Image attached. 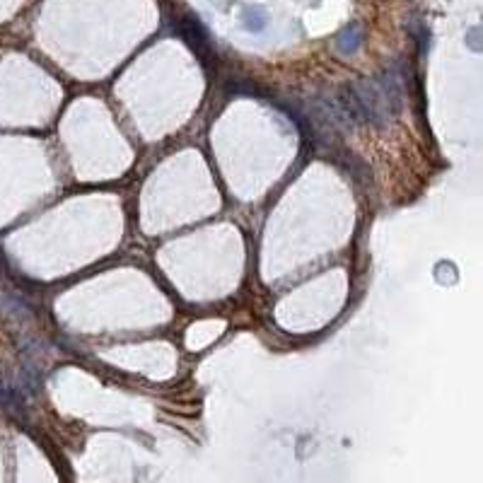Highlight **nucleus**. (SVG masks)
Wrapping results in <instances>:
<instances>
[{"label":"nucleus","instance_id":"f257e3e1","mask_svg":"<svg viewBox=\"0 0 483 483\" xmlns=\"http://www.w3.org/2000/svg\"><path fill=\"white\" fill-rule=\"evenodd\" d=\"M179 34H182V39L186 41V44L201 56L203 63H206L208 54H211V36H208L206 27L201 25V20L193 15H184L182 22H179Z\"/></svg>","mask_w":483,"mask_h":483},{"label":"nucleus","instance_id":"f03ea898","mask_svg":"<svg viewBox=\"0 0 483 483\" xmlns=\"http://www.w3.org/2000/svg\"><path fill=\"white\" fill-rule=\"evenodd\" d=\"M360 41H363V34H360V27H358V25L345 27V30L341 32V36H339V49L343 51V54H353V51L360 46Z\"/></svg>","mask_w":483,"mask_h":483},{"label":"nucleus","instance_id":"7ed1b4c3","mask_svg":"<svg viewBox=\"0 0 483 483\" xmlns=\"http://www.w3.org/2000/svg\"><path fill=\"white\" fill-rule=\"evenodd\" d=\"M244 27H247L249 32H261L264 27H266V12H264L261 8H249V10L244 12Z\"/></svg>","mask_w":483,"mask_h":483}]
</instances>
